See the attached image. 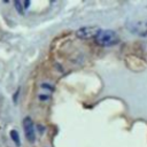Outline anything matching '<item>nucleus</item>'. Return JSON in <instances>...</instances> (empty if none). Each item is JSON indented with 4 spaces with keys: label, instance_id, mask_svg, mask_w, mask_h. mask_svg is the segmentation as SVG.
<instances>
[{
    "label": "nucleus",
    "instance_id": "f03ea898",
    "mask_svg": "<svg viewBox=\"0 0 147 147\" xmlns=\"http://www.w3.org/2000/svg\"><path fill=\"white\" fill-rule=\"evenodd\" d=\"M127 30L140 37L147 36V21H131L127 23Z\"/></svg>",
    "mask_w": 147,
    "mask_h": 147
},
{
    "label": "nucleus",
    "instance_id": "f257e3e1",
    "mask_svg": "<svg viewBox=\"0 0 147 147\" xmlns=\"http://www.w3.org/2000/svg\"><path fill=\"white\" fill-rule=\"evenodd\" d=\"M95 40L100 46L110 47V46H114V45L118 44L119 37L113 30H100L99 33L95 37Z\"/></svg>",
    "mask_w": 147,
    "mask_h": 147
},
{
    "label": "nucleus",
    "instance_id": "39448f33",
    "mask_svg": "<svg viewBox=\"0 0 147 147\" xmlns=\"http://www.w3.org/2000/svg\"><path fill=\"white\" fill-rule=\"evenodd\" d=\"M10 138H11V140L16 144V146H21V139H20V136H18V132L16 131V130H11L10 131Z\"/></svg>",
    "mask_w": 147,
    "mask_h": 147
},
{
    "label": "nucleus",
    "instance_id": "423d86ee",
    "mask_svg": "<svg viewBox=\"0 0 147 147\" xmlns=\"http://www.w3.org/2000/svg\"><path fill=\"white\" fill-rule=\"evenodd\" d=\"M14 5L16 6V8H17V11H18V13H22L23 6H21V2H20V1H15V3H14Z\"/></svg>",
    "mask_w": 147,
    "mask_h": 147
},
{
    "label": "nucleus",
    "instance_id": "7ed1b4c3",
    "mask_svg": "<svg viewBox=\"0 0 147 147\" xmlns=\"http://www.w3.org/2000/svg\"><path fill=\"white\" fill-rule=\"evenodd\" d=\"M101 29L98 26H83L79 30H77L76 36L80 39H91L95 38Z\"/></svg>",
    "mask_w": 147,
    "mask_h": 147
},
{
    "label": "nucleus",
    "instance_id": "20e7f679",
    "mask_svg": "<svg viewBox=\"0 0 147 147\" xmlns=\"http://www.w3.org/2000/svg\"><path fill=\"white\" fill-rule=\"evenodd\" d=\"M23 129H24V134L25 138L28 139V141L33 142L36 140V130H34V125L33 122L30 117H25L23 119Z\"/></svg>",
    "mask_w": 147,
    "mask_h": 147
}]
</instances>
